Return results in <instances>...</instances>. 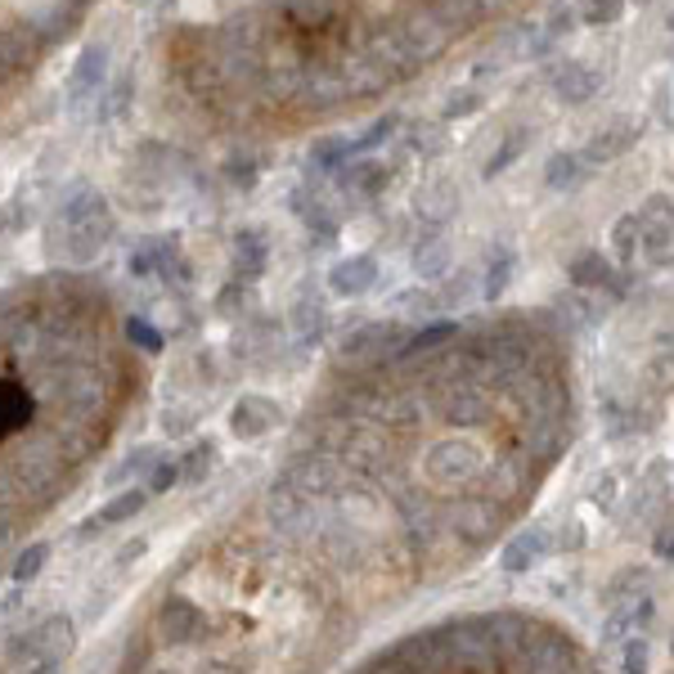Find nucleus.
I'll list each match as a JSON object with an SVG mask.
<instances>
[{
    "instance_id": "nucleus-1",
    "label": "nucleus",
    "mask_w": 674,
    "mask_h": 674,
    "mask_svg": "<svg viewBox=\"0 0 674 674\" xmlns=\"http://www.w3.org/2000/svg\"><path fill=\"white\" fill-rule=\"evenodd\" d=\"M77 647V630H73V621H67L63 612H50V617H41L28 634H14L10 639V647H6V661H10V670H32V665H41V661H67V652Z\"/></svg>"
},
{
    "instance_id": "nucleus-2",
    "label": "nucleus",
    "mask_w": 674,
    "mask_h": 674,
    "mask_svg": "<svg viewBox=\"0 0 674 674\" xmlns=\"http://www.w3.org/2000/svg\"><path fill=\"white\" fill-rule=\"evenodd\" d=\"M482 450L472 445V441H459V436H445V441H436L432 450H428V459H423V472H428V482L436 486V491H454V486H463V482H472L482 472Z\"/></svg>"
},
{
    "instance_id": "nucleus-3",
    "label": "nucleus",
    "mask_w": 674,
    "mask_h": 674,
    "mask_svg": "<svg viewBox=\"0 0 674 674\" xmlns=\"http://www.w3.org/2000/svg\"><path fill=\"white\" fill-rule=\"evenodd\" d=\"M265 522L275 526V530H284V535H315L324 526L319 504L306 499L302 491H293L280 477H275V486H270V495H265Z\"/></svg>"
},
{
    "instance_id": "nucleus-4",
    "label": "nucleus",
    "mask_w": 674,
    "mask_h": 674,
    "mask_svg": "<svg viewBox=\"0 0 674 674\" xmlns=\"http://www.w3.org/2000/svg\"><path fill=\"white\" fill-rule=\"evenodd\" d=\"M280 482H288L293 491H302L306 499H337V491H343L347 482V467L328 459V454H306V459H293L284 472H280Z\"/></svg>"
},
{
    "instance_id": "nucleus-5",
    "label": "nucleus",
    "mask_w": 674,
    "mask_h": 674,
    "mask_svg": "<svg viewBox=\"0 0 674 674\" xmlns=\"http://www.w3.org/2000/svg\"><path fill=\"white\" fill-rule=\"evenodd\" d=\"M656 621V598L652 589L639 593V598H621L607 607V617H602V643H625L634 634H647Z\"/></svg>"
},
{
    "instance_id": "nucleus-6",
    "label": "nucleus",
    "mask_w": 674,
    "mask_h": 674,
    "mask_svg": "<svg viewBox=\"0 0 674 674\" xmlns=\"http://www.w3.org/2000/svg\"><path fill=\"white\" fill-rule=\"evenodd\" d=\"M558 549V535L545 526V522H535V526H526V530H517L508 545H504V554H499V567L508 571V576H522V571H530V567H539L549 554Z\"/></svg>"
},
{
    "instance_id": "nucleus-7",
    "label": "nucleus",
    "mask_w": 674,
    "mask_h": 674,
    "mask_svg": "<svg viewBox=\"0 0 674 674\" xmlns=\"http://www.w3.org/2000/svg\"><path fill=\"white\" fill-rule=\"evenodd\" d=\"M639 140H643V126H639L634 117H617V122H607V126H598V130L589 135V145L580 149V158H585L589 167H598V162H617V158H625Z\"/></svg>"
},
{
    "instance_id": "nucleus-8",
    "label": "nucleus",
    "mask_w": 674,
    "mask_h": 674,
    "mask_svg": "<svg viewBox=\"0 0 674 674\" xmlns=\"http://www.w3.org/2000/svg\"><path fill=\"white\" fill-rule=\"evenodd\" d=\"M154 625H158V639H162V643L180 647V643H193V639L202 634L208 617H202L198 602H189V598H162Z\"/></svg>"
},
{
    "instance_id": "nucleus-9",
    "label": "nucleus",
    "mask_w": 674,
    "mask_h": 674,
    "mask_svg": "<svg viewBox=\"0 0 674 674\" xmlns=\"http://www.w3.org/2000/svg\"><path fill=\"white\" fill-rule=\"evenodd\" d=\"M378 280H382V270H378V261H373L369 252L343 256V261L328 270V288H333V297H365V293L378 288Z\"/></svg>"
},
{
    "instance_id": "nucleus-10",
    "label": "nucleus",
    "mask_w": 674,
    "mask_h": 674,
    "mask_svg": "<svg viewBox=\"0 0 674 674\" xmlns=\"http://www.w3.org/2000/svg\"><path fill=\"white\" fill-rule=\"evenodd\" d=\"M598 86H602V73L589 59H567V63H558V73H554V95L562 104H571V108L589 104L598 95Z\"/></svg>"
},
{
    "instance_id": "nucleus-11",
    "label": "nucleus",
    "mask_w": 674,
    "mask_h": 674,
    "mask_svg": "<svg viewBox=\"0 0 674 674\" xmlns=\"http://www.w3.org/2000/svg\"><path fill=\"white\" fill-rule=\"evenodd\" d=\"M410 343V333H404L400 324H387V319H378V324H365V328H356L347 343H343V356L347 360H373V356H387L391 347H404Z\"/></svg>"
},
{
    "instance_id": "nucleus-12",
    "label": "nucleus",
    "mask_w": 674,
    "mask_h": 674,
    "mask_svg": "<svg viewBox=\"0 0 674 674\" xmlns=\"http://www.w3.org/2000/svg\"><path fill=\"white\" fill-rule=\"evenodd\" d=\"M99 217H113L108 212V202H104V193L99 189H91V185H67L63 189V198H59V225L63 230H77V225H91V221H99Z\"/></svg>"
},
{
    "instance_id": "nucleus-13",
    "label": "nucleus",
    "mask_w": 674,
    "mask_h": 674,
    "mask_svg": "<svg viewBox=\"0 0 674 674\" xmlns=\"http://www.w3.org/2000/svg\"><path fill=\"white\" fill-rule=\"evenodd\" d=\"M441 414L450 423H482L491 414V396L482 382H450L441 396Z\"/></svg>"
},
{
    "instance_id": "nucleus-14",
    "label": "nucleus",
    "mask_w": 674,
    "mask_h": 674,
    "mask_svg": "<svg viewBox=\"0 0 674 674\" xmlns=\"http://www.w3.org/2000/svg\"><path fill=\"white\" fill-rule=\"evenodd\" d=\"M275 423H280V404L265 400V396H243L234 410H230V432L239 441H256V436H265Z\"/></svg>"
},
{
    "instance_id": "nucleus-15",
    "label": "nucleus",
    "mask_w": 674,
    "mask_h": 674,
    "mask_svg": "<svg viewBox=\"0 0 674 674\" xmlns=\"http://www.w3.org/2000/svg\"><path fill=\"white\" fill-rule=\"evenodd\" d=\"M567 280L576 284V288H612V293H625L617 280V270H612V261H607L602 252H580V256H571V265H567Z\"/></svg>"
},
{
    "instance_id": "nucleus-16",
    "label": "nucleus",
    "mask_w": 674,
    "mask_h": 674,
    "mask_svg": "<svg viewBox=\"0 0 674 674\" xmlns=\"http://www.w3.org/2000/svg\"><path fill=\"white\" fill-rule=\"evenodd\" d=\"M265 234L261 230H239L234 234V284H252L261 280V270H265Z\"/></svg>"
},
{
    "instance_id": "nucleus-17",
    "label": "nucleus",
    "mask_w": 674,
    "mask_h": 674,
    "mask_svg": "<svg viewBox=\"0 0 674 674\" xmlns=\"http://www.w3.org/2000/svg\"><path fill=\"white\" fill-rule=\"evenodd\" d=\"M108 77V45H86L77 54V67H73V77H67V95L82 99L91 91H99V82Z\"/></svg>"
},
{
    "instance_id": "nucleus-18",
    "label": "nucleus",
    "mask_w": 674,
    "mask_h": 674,
    "mask_svg": "<svg viewBox=\"0 0 674 674\" xmlns=\"http://www.w3.org/2000/svg\"><path fill=\"white\" fill-rule=\"evenodd\" d=\"M450 261H454V252H450V243H445L441 234H428V239H419V248H414V256H410L414 275H419L423 284L450 280Z\"/></svg>"
},
{
    "instance_id": "nucleus-19",
    "label": "nucleus",
    "mask_w": 674,
    "mask_h": 674,
    "mask_svg": "<svg viewBox=\"0 0 674 674\" xmlns=\"http://www.w3.org/2000/svg\"><path fill=\"white\" fill-rule=\"evenodd\" d=\"M324 328H328V306H324L310 288H302L297 302H293V333H297V343H302V347L319 343Z\"/></svg>"
},
{
    "instance_id": "nucleus-20",
    "label": "nucleus",
    "mask_w": 674,
    "mask_h": 674,
    "mask_svg": "<svg viewBox=\"0 0 674 674\" xmlns=\"http://www.w3.org/2000/svg\"><path fill=\"white\" fill-rule=\"evenodd\" d=\"M28 419H32V396L19 382L0 378V441L14 436L19 428H28Z\"/></svg>"
},
{
    "instance_id": "nucleus-21",
    "label": "nucleus",
    "mask_w": 674,
    "mask_h": 674,
    "mask_svg": "<svg viewBox=\"0 0 674 674\" xmlns=\"http://www.w3.org/2000/svg\"><path fill=\"white\" fill-rule=\"evenodd\" d=\"M293 212H297V221L310 230L315 243H333V239H337V217H333L328 202H319V198H310V193H293Z\"/></svg>"
},
{
    "instance_id": "nucleus-22",
    "label": "nucleus",
    "mask_w": 674,
    "mask_h": 674,
    "mask_svg": "<svg viewBox=\"0 0 674 674\" xmlns=\"http://www.w3.org/2000/svg\"><path fill=\"white\" fill-rule=\"evenodd\" d=\"M145 504H149V491H140V486H130V491H122L117 499H108L86 526H82V535H91L95 526H122V522H130L135 513H145Z\"/></svg>"
},
{
    "instance_id": "nucleus-23",
    "label": "nucleus",
    "mask_w": 674,
    "mask_h": 674,
    "mask_svg": "<svg viewBox=\"0 0 674 674\" xmlns=\"http://www.w3.org/2000/svg\"><path fill=\"white\" fill-rule=\"evenodd\" d=\"M343 189L347 193H360V198H373V193H382L387 189V180H391V171L382 167V162H373V158H360V162H347L343 167Z\"/></svg>"
},
{
    "instance_id": "nucleus-24",
    "label": "nucleus",
    "mask_w": 674,
    "mask_h": 674,
    "mask_svg": "<svg viewBox=\"0 0 674 674\" xmlns=\"http://www.w3.org/2000/svg\"><path fill=\"white\" fill-rule=\"evenodd\" d=\"M585 176H589V162H585L580 154H571V149H558V154L545 162V185H549L554 193H567V189L585 185Z\"/></svg>"
},
{
    "instance_id": "nucleus-25",
    "label": "nucleus",
    "mask_w": 674,
    "mask_h": 674,
    "mask_svg": "<svg viewBox=\"0 0 674 674\" xmlns=\"http://www.w3.org/2000/svg\"><path fill=\"white\" fill-rule=\"evenodd\" d=\"M530 140H535V130H530V126H513V130L504 135V140H499V149H495V154L482 162V176H486V180L504 176V171H508V167H513V162H517V158L530 149Z\"/></svg>"
},
{
    "instance_id": "nucleus-26",
    "label": "nucleus",
    "mask_w": 674,
    "mask_h": 674,
    "mask_svg": "<svg viewBox=\"0 0 674 674\" xmlns=\"http://www.w3.org/2000/svg\"><path fill=\"white\" fill-rule=\"evenodd\" d=\"M454 208H459V189H454L450 180H432V185H423V193H419V217H423V221L441 225V221L454 217Z\"/></svg>"
},
{
    "instance_id": "nucleus-27",
    "label": "nucleus",
    "mask_w": 674,
    "mask_h": 674,
    "mask_svg": "<svg viewBox=\"0 0 674 674\" xmlns=\"http://www.w3.org/2000/svg\"><path fill=\"white\" fill-rule=\"evenodd\" d=\"M495 530V508L486 504V499H467L459 513H454V535H463V539H486Z\"/></svg>"
},
{
    "instance_id": "nucleus-28",
    "label": "nucleus",
    "mask_w": 674,
    "mask_h": 674,
    "mask_svg": "<svg viewBox=\"0 0 674 674\" xmlns=\"http://www.w3.org/2000/svg\"><path fill=\"white\" fill-rule=\"evenodd\" d=\"M513 275H517V256H513L508 248H495V252L486 256V275H482V297H486V302L504 297V293H508V284H513Z\"/></svg>"
},
{
    "instance_id": "nucleus-29",
    "label": "nucleus",
    "mask_w": 674,
    "mask_h": 674,
    "mask_svg": "<svg viewBox=\"0 0 674 674\" xmlns=\"http://www.w3.org/2000/svg\"><path fill=\"white\" fill-rule=\"evenodd\" d=\"M639 252H643V261H647L652 270H674V221H670V225L643 230Z\"/></svg>"
},
{
    "instance_id": "nucleus-30",
    "label": "nucleus",
    "mask_w": 674,
    "mask_h": 674,
    "mask_svg": "<svg viewBox=\"0 0 674 674\" xmlns=\"http://www.w3.org/2000/svg\"><path fill=\"white\" fill-rule=\"evenodd\" d=\"M351 162V140L343 135H324V140L310 145V167L315 171H343Z\"/></svg>"
},
{
    "instance_id": "nucleus-31",
    "label": "nucleus",
    "mask_w": 674,
    "mask_h": 674,
    "mask_svg": "<svg viewBox=\"0 0 674 674\" xmlns=\"http://www.w3.org/2000/svg\"><path fill=\"white\" fill-rule=\"evenodd\" d=\"M647 580H652L647 567H625V571H617L612 580H607L602 602L612 607V602H621V598H639V593H647Z\"/></svg>"
},
{
    "instance_id": "nucleus-32",
    "label": "nucleus",
    "mask_w": 674,
    "mask_h": 674,
    "mask_svg": "<svg viewBox=\"0 0 674 674\" xmlns=\"http://www.w3.org/2000/svg\"><path fill=\"white\" fill-rule=\"evenodd\" d=\"M158 459H162V450H158V445H140V450H130V454H126V463H117V467L108 472V482H113V486H122V482H130V477H145V472H154V467H158Z\"/></svg>"
},
{
    "instance_id": "nucleus-33",
    "label": "nucleus",
    "mask_w": 674,
    "mask_h": 674,
    "mask_svg": "<svg viewBox=\"0 0 674 674\" xmlns=\"http://www.w3.org/2000/svg\"><path fill=\"white\" fill-rule=\"evenodd\" d=\"M396 130H400V113H382V117H373V122L365 126V135H360V140H351V158H365L369 149L387 145Z\"/></svg>"
},
{
    "instance_id": "nucleus-34",
    "label": "nucleus",
    "mask_w": 674,
    "mask_h": 674,
    "mask_svg": "<svg viewBox=\"0 0 674 674\" xmlns=\"http://www.w3.org/2000/svg\"><path fill=\"white\" fill-rule=\"evenodd\" d=\"M212 463H217V445H212V441H193V445H189V454L180 459V482L198 486V482L212 472Z\"/></svg>"
},
{
    "instance_id": "nucleus-35",
    "label": "nucleus",
    "mask_w": 674,
    "mask_h": 674,
    "mask_svg": "<svg viewBox=\"0 0 674 674\" xmlns=\"http://www.w3.org/2000/svg\"><path fill=\"white\" fill-rule=\"evenodd\" d=\"M576 10H580V23L589 28H612L625 14V0H576Z\"/></svg>"
},
{
    "instance_id": "nucleus-36",
    "label": "nucleus",
    "mask_w": 674,
    "mask_h": 674,
    "mask_svg": "<svg viewBox=\"0 0 674 674\" xmlns=\"http://www.w3.org/2000/svg\"><path fill=\"white\" fill-rule=\"evenodd\" d=\"M391 310H396V315H410V319H419V315L428 319V315H436V310H441V297H436V293H428V288L419 284V288H410V293L391 297Z\"/></svg>"
},
{
    "instance_id": "nucleus-37",
    "label": "nucleus",
    "mask_w": 674,
    "mask_h": 674,
    "mask_svg": "<svg viewBox=\"0 0 674 674\" xmlns=\"http://www.w3.org/2000/svg\"><path fill=\"white\" fill-rule=\"evenodd\" d=\"M450 337H459V324L454 319H441V324H428L419 333H410V343H404V351L419 356V351H432V347H445Z\"/></svg>"
},
{
    "instance_id": "nucleus-38",
    "label": "nucleus",
    "mask_w": 674,
    "mask_h": 674,
    "mask_svg": "<svg viewBox=\"0 0 674 674\" xmlns=\"http://www.w3.org/2000/svg\"><path fill=\"white\" fill-rule=\"evenodd\" d=\"M639 243H643V225H639V217L630 212V217H621V221L612 225V252H617L621 261H634V256H639Z\"/></svg>"
},
{
    "instance_id": "nucleus-39",
    "label": "nucleus",
    "mask_w": 674,
    "mask_h": 674,
    "mask_svg": "<svg viewBox=\"0 0 674 674\" xmlns=\"http://www.w3.org/2000/svg\"><path fill=\"white\" fill-rule=\"evenodd\" d=\"M652 670V639L634 634L621 643V674H647Z\"/></svg>"
},
{
    "instance_id": "nucleus-40",
    "label": "nucleus",
    "mask_w": 674,
    "mask_h": 674,
    "mask_svg": "<svg viewBox=\"0 0 674 674\" xmlns=\"http://www.w3.org/2000/svg\"><path fill=\"white\" fill-rule=\"evenodd\" d=\"M45 562H50V545H45V539H36V545H28V549L14 558V585L36 580V576L45 571Z\"/></svg>"
},
{
    "instance_id": "nucleus-41",
    "label": "nucleus",
    "mask_w": 674,
    "mask_h": 674,
    "mask_svg": "<svg viewBox=\"0 0 674 674\" xmlns=\"http://www.w3.org/2000/svg\"><path fill=\"white\" fill-rule=\"evenodd\" d=\"M639 225L643 230H652V225H670L674 221V198L670 193H647L643 202H639Z\"/></svg>"
},
{
    "instance_id": "nucleus-42",
    "label": "nucleus",
    "mask_w": 674,
    "mask_h": 674,
    "mask_svg": "<svg viewBox=\"0 0 674 674\" xmlns=\"http://www.w3.org/2000/svg\"><path fill=\"white\" fill-rule=\"evenodd\" d=\"M576 19H580V10H576V6H567V0H558V6L549 10V19L539 23V28H545V32H539V36H545V45L562 41L567 32H576Z\"/></svg>"
},
{
    "instance_id": "nucleus-43",
    "label": "nucleus",
    "mask_w": 674,
    "mask_h": 674,
    "mask_svg": "<svg viewBox=\"0 0 674 674\" xmlns=\"http://www.w3.org/2000/svg\"><path fill=\"white\" fill-rule=\"evenodd\" d=\"M432 14H436L445 28H463V23H472V19L482 14V0H436Z\"/></svg>"
},
{
    "instance_id": "nucleus-44",
    "label": "nucleus",
    "mask_w": 674,
    "mask_h": 674,
    "mask_svg": "<svg viewBox=\"0 0 674 674\" xmlns=\"http://www.w3.org/2000/svg\"><path fill=\"white\" fill-rule=\"evenodd\" d=\"M486 99H482V91H472V86H463V91H450V99H445V117L454 122V117H472Z\"/></svg>"
},
{
    "instance_id": "nucleus-45",
    "label": "nucleus",
    "mask_w": 674,
    "mask_h": 674,
    "mask_svg": "<svg viewBox=\"0 0 674 674\" xmlns=\"http://www.w3.org/2000/svg\"><path fill=\"white\" fill-rule=\"evenodd\" d=\"M126 337H130L135 347H145V351H162V333H158L149 319H140V315L126 319Z\"/></svg>"
},
{
    "instance_id": "nucleus-46",
    "label": "nucleus",
    "mask_w": 674,
    "mask_h": 674,
    "mask_svg": "<svg viewBox=\"0 0 674 674\" xmlns=\"http://www.w3.org/2000/svg\"><path fill=\"white\" fill-rule=\"evenodd\" d=\"M180 482V459H158V467L149 472V495H162Z\"/></svg>"
},
{
    "instance_id": "nucleus-47",
    "label": "nucleus",
    "mask_w": 674,
    "mask_h": 674,
    "mask_svg": "<svg viewBox=\"0 0 674 674\" xmlns=\"http://www.w3.org/2000/svg\"><path fill=\"white\" fill-rule=\"evenodd\" d=\"M589 499L598 508H612L617 504V472H602V477H593L589 482Z\"/></svg>"
},
{
    "instance_id": "nucleus-48",
    "label": "nucleus",
    "mask_w": 674,
    "mask_h": 674,
    "mask_svg": "<svg viewBox=\"0 0 674 674\" xmlns=\"http://www.w3.org/2000/svg\"><path fill=\"white\" fill-rule=\"evenodd\" d=\"M652 554H656L661 562H670V558H674V522H665V526L656 530V539H652Z\"/></svg>"
},
{
    "instance_id": "nucleus-49",
    "label": "nucleus",
    "mask_w": 674,
    "mask_h": 674,
    "mask_svg": "<svg viewBox=\"0 0 674 674\" xmlns=\"http://www.w3.org/2000/svg\"><path fill=\"white\" fill-rule=\"evenodd\" d=\"M145 661H149V647H145V643L135 647V643H130V647H126V656H122V670H117V674H140V670H145Z\"/></svg>"
},
{
    "instance_id": "nucleus-50",
    "label": "nucleus",
    "mask_w": 674,
    "mask_h": 674,
    "mask_svg": "<svg viewBox=\"0 0 674 674\" xmlns=\"http://www.w3.org/2000/svg\"><path fill=\"white\" fill-rule=\"evenodd\" d=\"M23 607V585H14L10 593H0V630H6V621Z\"/></svg>"
},
{
    "instance_id": "nucleus-51",
    "label": "nucleus",
    "mask_w": 674,
    "mask_h": 674,
    "mask_svg": "<svg viewBox=\"0 0 674 674\" xmlns=\"http://www.w3.org/2000/svg\"><path fill=\"white\" fill-rule=\"evenodd\" d=\"M140 554H145V539H130V545L117 554V567H122V562H130V558H140Z\"/></svg>"
},
{
    "instance_id": "nucleus-52",
    "label": "nucleus",
    "mask_w": 674,
    "mask_h": 674,
    "mask_svg": "<svg viewBox=\"0 0 674 674\" xmlns=\"http://www.w3.org/2000/svg\"><path fill=\"white\" fill-rule=\"evenodd\" d=\"M23 674H63V661H41V665H32Z\"/></svg>"
},
{
    "instance_id": "nucleus-53",
    "label": "nucleus",
    "mask_w": 674,
    "mask_h": 674,
    "mask_svg": "<svg viewBox=\"0 0 674 674\" xmlns=\"http://www.w3.org/2000/svg\"><path fill=\"white\" fill-rule=\"evenodd\" d=\"M639 6H652V0H639Z\"/></svg>"
},
{
    "instance_id": "nucleus-54",
    "label": "nucleus",
    "mask_w": 674,
    "mask_h": 674,
    "mask_svg": "<svg viewBox=\"0 0 674 674\" xmlns=\"http://www.w3.org/2000/svg\"><path fill=\"white\" fill-rule=\"evenodd\" d=\"M482 6H486V0H482ZM495 6H504V0H495Z\"/></svg>"
},
{
    "instance_id": "nucleus-55",
    "label": "nucleus",
    "mask_w": 674,
    "mask_h": 674,
    "mask_svg": "<svg viewBox=\"0 0 674 674\" xmlns=\"http://www.w3.org/2000/svg\"><path fill=\"white\" fill-rule=\"evenodd\" d=\"M670 647H674V639H670Z\"/></svg>"
}]
</instances>
